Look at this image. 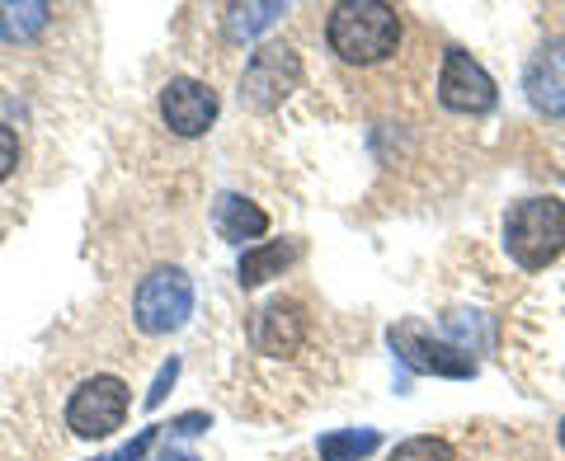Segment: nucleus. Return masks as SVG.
<instances>
[{"instance_id":"20e7f679","label":"nucleus","mask_w":565,"mask_h":461,"mask_svg":"<svg viewBox=\"0 0 565 461\" xmlns=\"http://www.w3.org/2000/svg\"><path fill=\"white\" fill-rule=\"evenodd\" d=\"M189 315H193V282L184 269L161 264V269H151L137 282L132 321L141 334H170V330H180Z\"/></svg>"},{"instance_id":"ddd939ff","label":"nucleus","mask_w":565,"mask_h":461,"mask_svg":"<svg viewBox=\"0 0 565 461\" xmlns=\"http://www.w3.org/2000/svg\"><path fill=\"white\" fill-rule=\"evenodd\" d=\"M52 24L47 0H0V39L6 43H33Z\"/></svg>"},{"instance_id":"6ab92c4d","label":"nucleus","mask_w":565,"mask_h":461,"mask_svg":"<svg viewBox=\"0 0 565 461\" xmlns=\"http://www.w3.org/2000/svg\"><path fill=\"white\" fill-rule=\"evenodd\" d=\"M174 377H180V358H170V363L161 367V377H156V386L147 392V405H161V400H166V392L174 386Z\"/></svg>"},{"instance_id":"423d86ee","label":"nucleus","mask_w":565,"mask_h":461,"mask_svg":"<svg viewBox=\"0 0 565 461\" xmlns=\"http://www.w3.org/2000/svg\"><path fill=\"white\" fill-rule=\"evenodd\" d=\"M128 382L122 377H109V372H99V377H85L76 392L66 400V429L76 438H109L114 429H122V419H128Z\"/></svg>"},{"instance_id":"0eeeda50","label":"nucleus","mask_w":565,"mask_h":461,"mask_svg":"<svg viewBox=\"0 0 565 461\" xmlns=\"http://www.w3.org/2000/svg\"><path fill=\"white\" fill-rule=\"evenodd\" d=\"M438 99H444V109L452 114H490L494 109V81L490 71L471 57V52L452 47L444 57V71H438Z\"/></svg>"},{"instance_id":"9d476101","label":"nucleus","mask_w":565,"mask_h":461,"mask_svg":"<svg viewBox=\"0 0 565 461\" xmlns=\"http://www.w3.org/2000/svg\"><path fill=\"white\" fill-rule=\"evenodd\" d=\"M307 340V311L297 307L292 297H274L269 307H264L255 315V344L259 353H274V358H282V353H297Z\"/></svg>"},{"instance_id":"6e6552de","label":"nucleus","mask_w":565,"mask_h":461,"mask_svg":"<svg viewBox=\"0 0 565 461\" xmlns=\"http://www.w3.org/2000/svg\"><path fill=\"white\" fill-rule=\"evenodd\" d=\"M161 122L174 137H203L217 122V90L193 76H174L161 90Z\"/></svg>"},{"instance_id":"2eb2a0df","label":"nucleus","mask_w":565,"mask_h":461,"mask_svg":"<svg viewBox=\"0 0 565 461\" xmlns=\"http://www.w3.org/2000/svg\"><path fill=\"white\" fill-rule=\"evenodd\" d=\"M278 14H288L278 6V0H259V6H232L226 10V39H255L259 29H269L278 24Z\"/></svg>"},{"instance_id":"f257e3e1","label":"nucleus","mask_w":565,"mask_h":461,"mask_svg":"<svg viewBox=\"0 0 565 461\" xmlns=\"http://www.w3.org/2000/svg\"><path fill=\"white\" fill-rule=\"evenodd\" d=\"M326 43L349 66L386 62L401 47V14L382 0H344V6L330 10Z\"/></svg>"},{"instance_id":"f8f14e48","label":"nucleus","mask_w":565,"mask_h":461,"mask_svg":"<svg viewBox=\"0 0 565 461\" xmlns=\"http://www.w3.org/2000/svg\"><path fill=\"white\" fill-rule=\"evenodd\" d=\"M297 259H302V245L297 240H259L241 255L236 278H241V288H264L269 278H282V269Z\"/></svg>"},{"instance_id":"4468645a","label":"nucleus","mask_w":565,"mask_h":461,"mask_svg":"<svg viewBox=\"0 0 565 461\" xmlns=\"http://www.w3.org/2000/svg\"><path fill=\"white\" fill-rule=\"evenodd\" d=\"M377 448H382L377 429H334V433H321V442H316L321 461H363Z\"/></svg>"},{"instance_id":"9b49d317","label":"nucleus","mask_w":565,"mask_h":461,"mask_svg":"<svg viewBox=\"0 0 565 461\" xmlns=\"http://www.w3.org/2000/svg\"><path fill=\"white\" fill-rule=\"evenodd\" d=\"M212 226H217V236L226 245H245L269 230V212L250 199H241V193H222V199L212 203Z\"/></svg>"},{"instance_id":"f03ea898","label":"nucleus","mask_w":565,"mask_h":461,"mask_svg":"<svg viewBox=\"0 0 565 461\" xmlns=\"http://www.w3.org/2000/svg\"><path fill=\"white\" fill-rule=\"evenodd\" d=\"M504 250L519 269L537 274L565 250V203L561 199H523L504 217Z\"/></svg>"},{"instance_id":"7ed1b4c3","label":"nucleus","mask_w":565,"mask_h":461,"mask_svg":"<svg viewBox=\"0 0 565 461\" xmlns=\"http://www.w3.org/2000/svg\"><path fill=\"white\" fill-rule=\"evenodd\" d=\"M386 340H392L396 358L411 372H424V377L462 382V377H471V372H476V353L462 340H444V334H434L424 321H401V325H392Z\"/></svg>"},{"instance_id":"f3484780","label":"nucleus","mask_w":565,"mask_h":461,"mask_svg":"<svg viewBox=\"0 0 565 461\" xmlns=\"http://www.w3.org/2000/svg\"><path fill=\"white\" fill-rule=\"evenodd\" d=\"M14 165H20V137H14V128L0 122V180H10Z\"/></svg>"},{"instance_id":"a211bd4d","label":"nucleus","mask_w":565,"mask_h":461,"mask_svg":"<svg viewBox=\"0 0 565 461\" xmlns=\"http://www.w3.org/2000/svg\"><path fill=\"white\" fill-rule=\"evenodd\" d=\"M156 438H161V429H156V424H151V429H141V433L128 442V448H118L109 461H141V457L151 452V442H156Z\"/></svg>"},{"instance_id":"dca6fc26","label":"nucleus","mask_w":565,"mask_h":461,"mask_svg":"<svg viewBox=\"0 0 565 461\" xmlns=\"http://www.w3.org/2000/svg\"><path fill=\"white\" fill-rule=\"evenodd\" d=\"M386 461H457V452L444 438H405V442H396V452Z\"/></svg>"},{"instance_id":"aec40b11","label":"nucleus","mask_w":565,"mask_h":461,"mask_svg":"<svg viewBox=\"0 0 565 461\" xmlns=\"http://www.w3.org/2000/svg\"><path fill=\"white\" fill-rule=\"evenodd\" d=\"M207 424H212L207 415H180V419H174V424H170V433H184V438H189V433H203V429H207Z\"/></svg>"},{"instance_id":"1a4fd4ad","label":"nucleus","mask_w":565,"mask_h":461,"mask_svg":"<svg viewBox=\"0 0 565 461\" xmlns=\"http://www.w3.org/2000/svg\"><path fill=\"white\" fill-rule=\"evenodd\" d=\"M527 104L546 118H565V39H552L537 47V57L523 71Z\"/></svg>"},{"instance_id":"4be33fe9","label":"nucleus","mask_w":565,"mask_h":461,"mask_svg":"<svg viewBox=\"0 0 565 461\" xmlns=\"http://www.w3.org/2000/svg\"><path fill=\"white\" fill-rule=\"evenodd\" d=\"M556 433H561V448H565V419H561V429H556Z\"/></svg>"},{"instance_id":"39448f33","label":"nucleus","mask_w":565,"mask_h":461,"mask_svg":"<svg viewBox=\"0 0 565 461\" xmlns=\"http://www.w3.org/2000/svg\"><path fill=\"white\" fill-rule=\"evenodd\" d=\"M302 85V57L288 43H259L241 71V104L250 114H274Z\"/></svg>"},{"instance_id":"412c9836","label":"nucleus","mask_w":565,"mask_h":461,"mask_svg":"<svg viewBox=\"0 0 565 461\" xmlns=\"http://www.w3.org/2000/svg\"><path fill=\"white\" fill-rule=\"evenodd\" d=\"M161 461H199V457H193V452H166Z\"/></svg>"}]
</instances>
